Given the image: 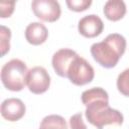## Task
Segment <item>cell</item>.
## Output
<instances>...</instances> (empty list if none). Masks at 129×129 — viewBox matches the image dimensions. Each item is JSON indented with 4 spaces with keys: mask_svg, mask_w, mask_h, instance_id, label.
I'll return each mask as SVG.
<instances>
[{
    "mask_svg": "<svg viewBox=\"0 0 129 129\" xmlns=\"http://www.w3.org/2000/svg\"><path fill=\"white\" fill-rule=\"evenodd\" d=\"M82 103L86 106L87 120L97 129H103L106 125L121 126L123 124L122 113L109 106V95L104 89L95 87L84 91Z\"/></svg>",
    "mask_w": 129,
    "mask_h": 129,
    "instance_id": "6da1fadb",
    "label": "cell"
},
{
    "mask_svg": "<svg viewBox=\"0 0 129 129\" xmlns=\"http://www.w3.org/2000/svg\"><path fill=\"white\" fill-rule=\"evenodd\" d=\"M126 49V39L119 33H111L100 42L91 46V54L95 61L105 69L116 67Z\"/></svg>",
    "mask_w": 129,
    "mask_h": 129,
    "instance_id": "7a4b0ae2",
    "label": "cell"
},
{
    "mask_svg": "<svg viewBox=\"0 0 129 129\" xmlns=\"http://www.w3.org/2000/svg\"><path fill=\"white\" fill-rule=\"evenodd\" d=\"M28 74L27 66L19 58H13L3 64L1 69V81L3 86L11 92H20L26 86Z\"/></svg>",
    "mask_w": 129,
    "mask_h": 129,
    "instance_id": "3957f363",
    "label": "cell"
},
{
    "mask_svg": "<svg viewBox=\"0 0 129 129\" xmlns=\"http://www.w3.org/2000/svg\"><path fill=\"white\" fill-rule=\"evenodd\" d=\"M94 77L95 71L91 63L77 54L68 68L67 78L76 86H84L91 83L94 80Z\"/></svg>",
    "mask_w": 129,
    "mask_h": 129,
    "instance_id": "277c9868",
    "label": "cell"
},
{
    "mask_svg": "<svg viewBox=\"0 0 129 129\" xmlns=\"http://www.w3.org/2000/svg\"><path fill=\"white\" fill-rule=\"evenodd\" d=\"M31 8L34 15L45 22H55L61 14L60 5L55 0H33Z\"/></svg>",
    "mask_w": 129,
    "mask_h": 129,
    "instance_id": "5b68a950",
    "label": "cell"
},
{
    "mask_svg": "<svg viewBox=\"0 0 129 129\" xmlns=\"http://www.w3.org/2000/svg\"><path fill=\"white\" fill-rule=\"evenodd\" d=\"M28 90L35 95L45 93L50 86V77L43 67H33L28 71L26 77Z\"/></svg>",
    "mask_w": 129,
    "mask_h": 129,
    "instance_id": "8992f818",
    "label": "cell"
},
{
    "mask_svg": "<svg viewBox=\"0 0 129 129\" xmlns=\"http://www.w3.org/2000/svg\"><path fill=\"white\" fill-rule=\"evenodd\" d=\"M104 29L103 20L96 14H89L80 19L78 24L79 32L87 38L99 36Z\"/></svg>",
    "mask_w": 129,
    "mask_h": 129,
    "instance_id": "52a82bcc",
    "label": "cell"
},
{
    "mask_svg": "<svg viewBox=\"0 0 129 129\" xmlns=\"http://www.w3.org/2000/svg\"><path fill=\"white\" fill-rule=\"evenodd\" d=\"M26 111L24 103L18 98H9L1 103V116L10 122L21 119Z\"/></svg>",
    "mask_w": 129,
    "mask_h": 129,
    "instance_id": "ba28073f",
    "label": "cell"
},
{
    "mask_svg": "<svg viewBox=\"0 0 129 129\" xmlns=\"http://www.w3.org/2000/svg\"><path fill=\"white\" fill-rule=\"evenodd\" d=\"M77 54L78 53L71 48H60L53 53L51 58V64L57 76L61 78H67L68 68Z\"/></svg>",
    "mask_w": 129,
    "mask_h": 129,
    "instance_id": "9c48e42d",
    "label": "cell"
},
{
    "mask_svg": "<svg viewBox=\"0 0 129 129\" xmlns=\"http://www.w3.org/2000/svg\"><path fill=\"white\" fill-rule=\"evenodd\" d=\"M48 37V30L46 26L40 22H32L27 25L25 29V38L28 43L32 45H39L45 42Z\"/></svg>",
    "mask_w": 129,
    "mask_h": 129,
    "instance_id": "30bf717a",
    "label": "cell"
},
{
    "mask_svg": "<svg viewBox=\"0 0 129 129\" xmlns=\"http://www.w3.org/2000/svg\"><path fill=\"white\" fill-rule=\"evenodd\" d=\"M103 12L108 20L118 21L126 14V4L122 0H109L105 3Z\"/></svg>",
    "mask_w": 129,
    "mask_h": 129,
    "instance_id": "8fae6325",
    "label": "cell"
},
{
    "mask_svg": "<svg viewBox=\"0 0 129 129\" xmlns=\"http://www.w3.org/2000/svg\"><path fill=\"white\" fill-rule=\"evenodd\" d=\"M38 129H68V124L59 115H48L41 120Z\"/></svg>",
    "mask_w": 129,
    "mask_h": 129,
    "instance_id": "7c38bea8",
    "label": "cell"
},
{
    "mask_svg": "<svg viewBox=\"0 0 129 129\" xmlns=\"http://www.w3.org/2000/svg\"><path fill=\"white\" fill-rule=\"evenodd\" d=\"M117 89L118 91L126 96L129 97V69L124 70L117 78Z\"/></svg>",
    "mask_w": 129,
    "mask_h": 129,
    "instance_id": "4fadbf2b",
    "label": "cell"
},
{
    "mask_svg": "<svg viewBox=\"0 0 129 129\" xmlns=\"http://www.w3.org/2000/svg\"><path fill=\"white\" fill-rule=\"evenodd\" d=\"M0 45H1V55L4 56L10 49V38H11V30L4 26H0Z\"/></svg>",
    "mask_w": 129,
    "mask_h": 129,
    "instance_id": "5bb4252c",
    "label": "cell"
},
{
    "mask_svg": "<svg viewBox=\"0 0 129 129\" xmlns=\"http://www.w3.org/2000/svg\"><path fill=\"white\" fill-rule=\"evenodd\" d=\"M66 4L68 5L69 9L75 12H82L87 10L91 5V0H67Z\"/></svg>",
    "mask_w": 129,
    "mask_h": 129,
    "instance_id": "9a60e30c",
    "label": "cell"
},
{
    "mask_svg": "<svg viewBox=\"0 0 129 129\" xmlns=\"http://www.w3.org/2000/svg\"><path fill=\"white\" fill-rule=\"evenodd\" d=\"M70 127L71 129H88L87 125L83 120L82 112H79L70 118Z\"/></svg>",
    "mask_w": 129,
    "mask_h": 129,
    "instance_id": "2e32d148",
    "label": "cell"
},
{
    "mask_svg": "<svg viewBox=\"0 0 129 129\" xmlns=\"http://www.w3.org/2000/svg\"><path fill=\"white\" fill-rule=\"evenodd\" d=\"M15 1H1L0 2V15L2 18L10 17L14 11Z\"/></svg>",
    "mask_w": 129,
    "mask_h": 129,
    "instance_id": "e0dca14e",
    "label": "cell"
}]
</instances>
